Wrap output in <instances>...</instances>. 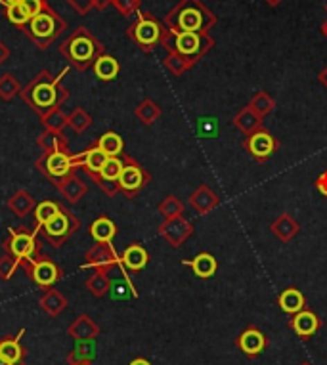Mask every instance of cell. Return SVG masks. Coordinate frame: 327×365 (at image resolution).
I'll return each mask as SVG.
<instances>
[{"instance_id":"obj_36","label":"cell","mask_w":327,"mask_h":365,"mask_svg":"<svg viewBox=\"0 0 327 365\" xmlns=\"http://www.w3.org/2000/svg\"><path fill=\"white\" fill-rule=\"evenodd\" d=\"M136 117L142 123H145V125H152L153 121L159 117V107L153 102H150V100H145V102H142L136 107Z\"/></svg>"},{"instance_id":"obj_13","label":"cell","mask_w":327,"mask_h":365,"mask_svg":"<svg viewBox=\"0 0 327 365\" xmlns=\"http://www.w3.org/2000/svg\"><path fill=\"white\" fill-rule=\"evenodd\" d=\"M25 335V329H19L16 335H8L4 339H0V356H4L8 362L16 365H25V352L24 344H21V337Z\"/></svg>"},{"instance_id":"obj_40","label":"cell","mask_w":327,"mask_h":365,"mask_svg":"<svg viewBox=\"0 0 327 365\" xmlns=\"http://www.w3.org/2000/svg\"><path fill=\"white\" fill-rule=\"evenodd\" d=\"M112 2L113 6L121 10L123 14H128V12H132L138 6V0H112Z\"/></svg>"},{"instance_id":"obj_46","label":"cell","mask_w":327,"mask_h":365,"mask_svg":"<svg viewBox=\"0 0 327 365\" xmlns=\"http://www.w3.org/2000/svg\"><path fill=\"white\" fill-rule=\"evenodd\" d=\"M0 2H10V4H21L24 0H0Z\"/></svg>"},{"instance_id":"obj_38","label":"cell","mask_w":327,"mask_h":365,"mask_svg":"<svg viewBox=\"0 0 327 365\" xmlns=\"http://www.w3.org/2000/svg\"><path fill=\"white\" fill-rule=\"evenodd\" d=\"M21 268V262L14 258V256H10V254H4V256H0V279L2 281H8V279L14 278V274Z\"/></svg>"},{"instance_id":"obj_20","label":"cell","mask_w":327,"mask_h":365,"mask_svg":"<svg viewBox=\"0 0 327 365\" xmlns=\"http://www.w3.org/2000/svg\"><path fill=\"white\" fill-rule=\"evenodd\" d=\"M92 71H94V75H96L100 80H113L117 79V75L121 73V65L119 62L113 56H109V54H102V56L96 60Z\"/></svg>"},{"instance_id":"obj_41","label":"cell","mask_w":327,"mask_h":365,"mask_svg":"<svg viewBox=\"0 0 327 365\" xmlns=\"http://www.w3.org/2000/svg\"><path fill=\"white\" fill-rule=\"evenodd\" d=\"M316 186H318V190L321 195H326L327 197V170L324 172V175L319 176L318 180H316Z\"/></svg>"},{"instance_id":"obj_33","label":"cell","mask_w":327,"mask_h":365,"mask_svg":"<svg viewBox=\"0 0 327 365\" xmlns=\"http://www.w3.org/2000/svg\"><path fill=\"white\" fill-rule=\"evenodd\" d=\"M69 128H71L75 134H82L90 125H92V117L88 115L82 107H75L71 113H69Z\"/></svg>"},{"instance_id":"obj_47","label":"cell","mask_w":327,"mask_h":365,"mask_svg":"<svg viewBox=\"0 0 327 365\" xmlns=\"http://www.w3.org/2000/svg\"><path fill=\"white\" fill-rule=\"evenodd\" d=\"M75 365H92V362H85V364H75Z\"/></svg>"},{"instance_id":"obj_29","label":"cell","mask_w":327,"mask_h":365,"mask_svg":"<svg viewBox=\"0 0 327 365\" xmlns=\"http://www.w3.org/2000/svg\"><path fill=\"white\" fill-rule=\"evenodd\" d=\"M293 329L301 337H310L318 329V318L312 312H299L297 318L293 319Z\"/></svg>"},{"instance_id":"obj_25","label":"cell","mask_w":327,"mask_h":365,"mask_svg":"<svg viewBox=\"0 0 327 365\" xmlns=\"http://www.w3.org/2000/svg\"><path fill=\"white\" fill-rule=\"evenodd\" d=\"M60 206L62 205L56 201H42L35 206V228H37V231L40 228H44L60 213Z\"/></svg>"},{"instance_id":"obj_22","label":"cell","mask_w":327,"mask_h":365,"mask_svg":"<svg viewBox=\"0 0 327 365\" xmlns=\"http://www.w3.org/2000/svg\"><path fill=\"white\" fill-rule=\"evenodd\" d=\"M37 145L42 153H50V151L67 150V138L64 132H54V130H44L42 134L37 138Z\"/></svg>"},{"instance_id":"obj_1","label":"cell","mask_w":327,"mask_h":365,"mask_svg":"<svg viewBox=\"0 0 327 365\" xmlns=\"http://www.w3.org/2000/svg\"><path fill=\"white\" fill-rule=\"evenodd\" d=\"M67 73H69V67L62 69L60 75H52L48 69H44L37 77H33L19 92L25 105H29L39 117L46 115L56 107H62L69 98V90L62 87V79Z\"/></svg>"},{"instance_id":"obj_35","label":"cell","mask_w":327,"mask_h":365,"mask_svg":"<svg viewBox=\"0 0 327 365\" xmlns=\"http://www.w3.org/2000/svg\"><path fill=\"white\" fill-rule=\"evenodd\" d=\"M201 16L197 10H184L182 14L176 19V25L180 27V31H197L201 27Z\"/></svg>"},{"instance_id":"obj_26","label":"cell","mask_w":327,"mask_h":365,"mask_svg":"<svg viewBox=\"0 0 327 365\" xmlns=\"http://www.w3.org/2000/svg\"><path fill=\"white\" fill-rule=\"evenodd\" d=\"M186 264H190V266H192V270L195 271V276H200V278H211V276L216 271L215 256L209 253L197 254L193 260H190V262H186Z\"/></svg>"},{"instance_id":"obj_31","label":"cell","mask_w":327,"mask_h":365,"mask_svg":"<svg viewBox=\"0 0 327 365\" xmlns=\"http://www.w3.org/2000/svg\"><path fill=\"white\" fill-rule=\"evenodd\" d=\"M264 344H266V341H264L263 333H258L256 329H249L241 335L240 339L241 350L247 352V354H258L264 348Z\"/></svg>"},{"instance_id":"obj_8","label":"cell","mask_w":327,"mask_h":365,"mask_svg":"<svg viewBox=\"0 0 327 365\" xmlns=\"http://www.w3.org/2000/svg\"><path fill=\"white\" fill-rule=\"evenodd\" d=\"M123 172L119 176V190L127 197H134L140 191L144 190L145 184L150 182V175L140 163H136L132 157L123 155Z\"/></svg>"},{"instance_id":"obj_11","label":"cell","mask_w":327,"mask_h":365,"mask_svg":"<svg viewBox=\"0 0 327 365\" xmlns=\"http://www.w3.org/2000/svg\"><path fill=\"white\" fill-rule=\"evenodd\" d=\"M67 335L71 337L75 342H92L96 341L98 335H100V327L94 319L87 316V314H80L79 318H75L71 326L67 327Z\"/></svg>"},{"instance_id":"obj_30","label":"cell","mask_w":327,"mask_h":365,"mask_svg":"<svg viewBox=\"0 0 327 365\" xmlns=\"http://www.w3.org/2000/svg\"><path fill=\"white\" fill-rule=\"evenodd\" d=\"M279 306L285 310L288 314H299L304 306V296L297 289H288L279 296Z\"/></svg>"},{"instance_id":"obj_6","label":"cell","mask_w":327,"mask_h":365,"mask_svg":"<svg viewBox=\"0 0 327 365\" xmlns=\"http://www.w3.org/2000/svg\"><path fill=\"white\" fill-rule=\"evenodd\" d=\"M80 228V220L77 216L73 215L71 211L67 208V206H60V213H58L52 220H50L44 228H40L39 235L48 245H52L54 249L58 247H62L67 241V239L71 238L77 233V230Z\"/></svg>"},{"instance_id":"obj_23","label":"cell","mask_w":327,"mask_h":365,"mask_svg":"<svg viewBox=\"0 0 327 365\" xmlns=\"http://www.w3.org/2000/svg\"><path fill=\"white\" fill-rule=\"evenodd\" d=\"M96 145L100 150L104 151L107 157H121L123 155V148H125V142L117 132H105L98 138Z\"/></svg>"},{"instance_id":"obj_12","label":"cell","mask_w":327,"mask_h":365,"mask_svg":"<svg viewBox=\"0 0 327 365\" xmlns=\"http://www.w3.org/2000/svg\"><path fill=\"white\" fill-rule=\"evenodd\" d=\"M245 148H247V151L255 159L266 161L276 151L278 143L274 140V136L268 134L266 130H258V132H255V134L249 138Z\"/></svg>"},{"instance_id":"obj_10","label":"cell","mask_w":327,"mask_h":365,"mask_svg":"<svg viewBox=\"0 0 327 365\" xmlns=\"http://www.w3.org/2000/svg\"><path fill=\"white\" fill-rule=\"evenodd\" d=\"M85 268H96L98 271L109 274L115 264L119 262V256L113 251L112 243H96L90 247L85 254Z\"/></svg>"},{"instance_id":"obj_39","label":"cell","mask_w":327,"mask_h":365,"mask_svg":"<svg viewBox=\"0 0 327 365\" xmlns=\"http://www.w3.org/2000/svg\"><path fill=\"white\" fill-rule=\"evenodd\" d=\"M21 4H24L25 12L29 14V17H33V16H37L39 12H42V10L46 8V4H48V2H46V0H24Z\"/></svg>"},{"instance_id":"obj_19","label":"cell","mask_w":327,"mask_h":365,"mask_svg":"<svg viewBox=\"0 0 327 365\" xmlns=\"http://www.w3.org/2000/svg\"><path fill=\"white\" fill-rule=\"evenodd\" d=\"M90 235L96 243H112L117 235V226L107 216H98L94 222L90 224Z\"/></svg>"},{"instance_id":"obj_44","label":"cell","mask_w":327,"mask_h":365,"mask_svg":"<svg viewBox=\"0 0 327 365\" xmlns=\"http://www.w3.org/2000/svg\"><path fill=\"white\" fill-rule=\"evenodd\" d=\"M107 2H112V0H98V8L100 10L105 8V6H107Z\"/></svg>"},{"instance_id":"obj_15","label":"cell","mask_w":327,"mask_h":365,"mask_svg":"<svg viewBox=\"0 0 327 365\" xmlns=\"http://www.w3.org/2000/svg\"><path fill=\"white\" fill-rule=\"evenodd\" d=\"M40 308H42V312L44 314H48L50 318H56V316H60L62 312H64L65 308H67V296H65L64 293H60L58 289H46L44 291V294L40 296Z\"/></svg>"},{"instance_id":"obj_32","label":"cell","mask_w":327,"mask_h":365,"mask_svg":"<svg viewBox=\"0 0 327 365\" xmlns=\"http://www.w3.org/2000/svg\"><path fill=\"white\" fill-rule=\"evenodd\" d=\"M19 92H21V84H19V80H17L14 75L6 73V75L0 77V100L10 102V100H14Z\"/></svg>"},{"instance_id":"obj_3","label":"cell","mask_w":327,"mask_h":365,"mask_svg":"<svg viewBox=\"0 0 327 365\" xmlns=\"http://www.w3.org/2000/svg\"><path fill=\"white\" fill-rule=\"evenodd\" d=\"M65 29L67 21L50 4H46V8L29 19V24L24 27V33L35 46L46 50Z\"/></svg>"},{"instance_id":"obj_34","label":"cell","mask_w":327,"mask_h":365,"mask_svg":"<svg viewBox=\"0 0 327 365\" xmlns=\"http://www.w3.org/2000/svg\"><path fill=\"white\" fill-rule=\"evenodd\" d=\"M2 4H4V8H6V17H8L10 24L16 25V27H21V29L29 24L31 17L25 12L24 4H10V2H2Z\"/></svg>"},{"instance_id":"obj_9","label":"cell","mask_w":327,"mask_h":365,"mask_svg":"<svg viewBox=\"0 0 327 365\" xmlns=\"http://www.w3.org/2000/svg\"><path fill=\"white\" fill-rule=\"evenodd\" d=\"M161 25L148 14H140V17L136 19V24L128 29L130 39L134 40L136 44L144 50L153 48L161 39Z\"/></svg>"},{"instance_id":"obj_21","label":"cell","mask_w":327,"mask_h":365,"mask_svg":"<svg viewBox=\"0 0 327 365\" xmlns=\"http://www.w3.org/2000/svg\"><path fill=\"white\" fill-rule=\"evenodd\" d=\"M200 46L201 39L195 31H176L175 48L182 56H193V54H197Z\"/></svg>"},{"instance_id":"obj_16","label":"cell","mask_w":327,"mask_h":365,"mask_svg":"<svg viewBox=\"0 0 327 365\" xmlns=\"http://www.w3.org/2000/svg\"><path fill=\"white\" fill-rule=\"evenodd\" d=\"M56 190L62 193V197L67 199L69 203H79L80 199L87 195V184L80 180L79 176L77 175H71L67 176V178H64L62 182L58 184Z\"/></svg>"},{"instance_id":"obj_14","label":"cell","mask_w":327,"mask_h":365,"mask_svg":"<svg viewBox=\"0 0 327 365\" xmlns=\"http://www.w3.org/2000/svg\"><path fill=\"white\" fill-rule=\"evenodd\" d=\"M107 159L109 157L98 145H90L88 150L79 153V168H82L85 175L90 176L94 180L100 175V170H102V167H104Z\"/></svg>"},{"instance_id":"obj_43","label":"cell","mask_w":327,"mask_h":365,"mask_svg":"<svg viewBox=\"0 0 327 365\" xmlns=\"http://www.w3.org/2000/svg\"><path fill=\"white\" fill-rule=\"evenodd\" d=\"M130 365H152L148 359H144V357H138V359H134V362H130Z\"/></svg>"},{"instance_id":"obj_42","label":"cell","mask_w":327,"mask_h":365,"mask_svg":"<svg viewBox=\"0 0 327 365\" xmlns=\"http://www.w3.org/2000/svg\"><path fill=\"white\" fill-rule=\"evenodd\" d=\"M10 57V48L6 46V42H2L0 40V65H4L8 62Z\"/></svg>"},{"instance_id":"obj_4","label":"cell","mask_w":327,"mask_h":365,"mask_svg":"<svg viewBox=\"0 0 327 365\" xmlns=\"http://www.w3.org/2000/svg\"><path fill=\"white\" fill-rule=\"evenodd\" d=\"M35 167L46 180L58 186L64 178L77 172L79 168V153L73 155L69 148L67 150L50 151V153H40V157L35 161Z\"/></svg>"},{"instance_id":"obj_5","label":"cell","mask_w":327,"mask_h":365,"mask_svg":"<svg viewBox=\"0 0 327 365\" xmlns=\"http://www.w3.org/2000/svg\"><path fill=\"white\" fill-rule=\"evenodd\" d=\"M39 231L37 228H29V226H17V228H10V235L4 239L2 249L6 251V254L17 258L19 262L25 264L37 258L40 253Z\"/></svg>"},{"instance_id":"obj_45","label":"cell","mask_w":327,"mask_h":365,"mask_svg":"<svg viewBox=\"0 0 327 365\" xmlns=\"http://www.w3.org/2000/svg\"><path fill=\"white\" fill-rule=\"evenodd\" d=\"M0 365H16V364H12V362H8L4 356H0Z\"/></svg>"},{"instance_id":"obj_7","label":"cell","mask_w":327,"mask_h":365,"mask_svg":"<svg viewBox=\"0 0 327 365\" xmlns=\"http://www.w3.org/2000/svg\"><path fill=\"white\" fill-rule=\"evenodd\" d=\"M21 268L25 270V274L40 287V289H52L56 281L62 279L64 270L58 266L52 258H48L46 254H39L37 258H33L29 262L21 264Z\"/></svg>"},{"instance_id":"obj_28","label":"cell","mask_w":327,"mask_h":365,"mask_svg":"<svg viewBox=\"0 0 327 365\" xmlns=\"http://www.w3.org/2000/svg\"><path fill=\"white\" fill-rule=\"evenodd\" d=\"M87 289L90 291V294H94V296H105L107 291L112 289V279L109 276L105 274V271H94L90 278L87 279Z\"/></svg>"},{"instance_id":"obj_24","label":"cell","mask_w":327,"mask_h":365,"mask_svg":"<svg viewBox=\"0 0 327 365\" xmlns=\"http://www.w3.org/2000/svg\"><path fill=\"white\" fill-rule=\"evenodd\" d=\"M67 123H69V115L62 107H56L40 117V125L44 127V130H54V132H64L69 127Z\"/></svg>"},{"instance_id":"obj_17","label":"cell","mask_w":327,"mask_h":365,"mask_svg":"<svg viewBox=\"0 0 327 365\" xmlns=\"http://www.w3.org/2000/svg\"><path fill=\"white\" fill-rule=\"evenodd\" d=\"M148 260H150L148 251H145L144 247L140 245V243H132V245H128L127 249L123 251V256H121V262L125 264L128 270H132V271L144 270Z\"/></svg>"},{"instance_id":"obj_27","label":"cell","mask_w":327,"mask_h":365,"mask_svg":"<svg viewBox=\"0 0 327 365\" xmlns=\"http://www.w3.org/2000/svg\"><path fill=\"white\" fill-rule=\"evenodd\" d=\"M123 155L121 157H109V159L105 161V165L100 170V175L94 178V182L98 180H104V182H113V184H119V176L123 172Z\"/></svg>"},{"instance_id":"obj_18","label":"cell","mask_w":327,"mask_h":365,"mask_svg":"<svg viewBox=\"0 0 327 365\" xmlns=\"http://www.w3.org/2000/svg\"><path fill=\"white\" fill-rule=\"evenodd\" d=\"M35 197L27 190H17L12 197L8 199V208L17 216V218H25L31 213H35Z\"/></svg>"},{"instance_id":"obj_37","label":"cell","mask_w":327,"mask_h":365,"mask_svg":"<svg viewBox=\"0 0 327 365\" xmlns=\"http://www.w3.org/2000/svg\"><path fill=\"white\" fill-rule=\"evenodd\" d=\"M80 346H75V348L67 354V364L75 365V364H85V362H92V350L88 348L90 342H79Z\"/></svg>"},{"instance_id":"obj_2","label":"cell","mask_w":327,"mask_h":365,"mask_svg":"<svg viewBox=\"0 0 327 365\" xmlns=\"http://www.w3.org/2000/svg\"><path fill=\"white\" fill-rule=\"evenodd\" d=\"M60 54L69 62L71 67H75L77 71H87L92 69L96 60L104 52L102 42L88 31L87 27H77L75 31L67 37V39L58 46Z\"/></svg>"}]
</instances>
